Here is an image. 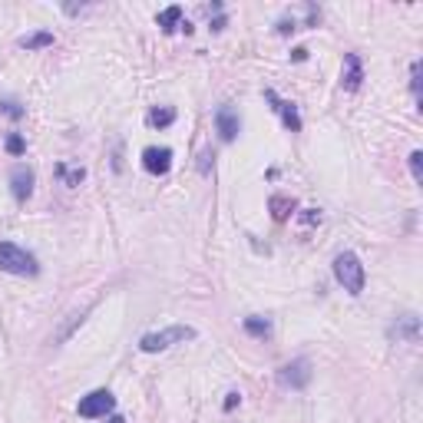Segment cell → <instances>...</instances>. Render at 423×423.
<instances>
[{"mask_svg":"<svg viewBox=\"0 0 423 423\" xmlns=\"http://www.w3.org/2000/svg\"><path fill=\"white\" fill-rule=\"evenodd\" d=\"M334 278L341 281V288L347 291V295H361L364 291V265H361V258H357L354 251H341L334 258Z\"/></svg>","mask_w":423,"mask_h":423,"instance_id":"cell-1","label":"cell"},{"mask_svg":"<svg viewBox=\"0 0 423 423\" xmlns=\"http://www.w3.org/2000/svg\"><path fill=\"white\" fill-rule=\"evenodd\" d=\"M195 337V327L189 324H172V327H163V331H153V334H145L139 341L145 354H159V351H169L172 344H185V341H192Z\"/></svg>","mask_w":423,"mask_h":423,"instance_id":"cell-2","label":"cell"},{"mask_svg":"<svg viewBox=\"0 0 423 423\" xmlns=\"http://www.w3.org/2000/svg\"><path fill=\"white\" fill-rule=\"evenodd\" d=\"M0 271H7V275H37L40 265L27 248H20L13 241H0Z\"/></svg>","mask_w":423,"mask_h":423,"instance_id":"cell-3","label":"cell"},{"mask_svg":"<svg viewBox=\"0 0 423 423\" xmlns=\"http://www.w3.org/2000/svg\"><path fill=\"white\" fill-rule=\"evenodd\" d=\"M278 380L285 387H291V390H304V387L311 384V361L308 357H298V361L285 364L278 370Z\"/></svg>","mask_w":423,"mask_h":423,"instance_id":"cell-4","label":"cell"},{"mask_svg":"<svg viewBox=\"0 0 423 423\" xmlns=\"http://www.w3.org/2000/svg\"><path fill=\"white\" fill-rule=\"evenodd\" d=\"M116 407V397L109 390H93L79 400V417H89V420H97V417H106L109 410Z\"/></svg>","mask_w":423,"mask_h":423,"instance_id":"cell-5","label":"cell"},{"mask_svg":"<svg viewBox=\"0 0 423 423\" xmlns=\"http://www.w3.org/2000/svg\"><path fill=\"white\" fill-rule=\"evenodd\" d=\"M265 99L271 103V109L281 116V123L288 126L291 133H301V116H298V106L288 103V99H281L275 89H265Z\"/></svg>","mask_w":423,"mask_h":423,"instance_id":"cell-6","label":"cell"},{"mask_svg":"<svg viewBox=\"0 0 423 423\" xmlns=\"http://www.w3.org/2000/svg\"><path fill=\"white\" fill-rule=\"evenodd\" d=\"M143 165H145V172L165 175L172 169V149L169 145H149L143 153Z\"/></svg>","mask_w":423,"mask_h":423,"instance_id":"cell-7","label":"cell"},{"mask_svg":"<svg viewBox=\"0 0 423 423\" xmlns=\"http://www.w3.org/2000/svg\"><path fill=\"white\" fill-rule=\"evenodd\" d=\"M10 192L17 202H27L30 195H33V172H30L27 165H13V172H10Z\"/></svg>","mask_w":423,"mask_h":423,"instance_id":"cell-8","label":"cell"},{"mask_svg":"<svg viewBox=\"0 0 423 423\" xmlns=\"http://www.w3.org/2000/svg\"><path fill=\"white\" fill-rule=\"evenodd\" d=\"M215 129H219V136L225 139V143H231V139L238 136V129H241L238 113H235L231 106H221L219 113H215Z\"/></svg>","mask_w":423,"mask_h":423,"instance_id":"cell-9","label":"cell"},{"mask_svg":"<svg viewBox=\"0 0 423 423\" xmlns=\"http://www.w3.org/2000/svg\"><path fill=\"white\" fill-rule=\"evenodd\" d=\"M341 83H344V89H351V93H357L361 83H364V67H361V57H357V53H347V57H344Z\"/></svg>","mask_w":423,"mask_h":423,"instance_id":"cell-10","label":"cell"},{"mask_svg":"<svg viewBox=\"0 0 423 423\" xmlns=\"http://www.w3.org/2000/svg\"><path fill=\"white\" fill-rule=\"evenodd\" d=\"M295 209H298V202L291 199V195L278 192V195H271L268 199V211H271V219L275 221H288L291 215H295Z\"/></svg>","mask_w":423,"mask_h":423,"instance_id":"cell-11","label":"cell"},{"mask_svg":"<svg viewBox=\"0 0 423 423\" xmlns=\"http://www.w3.org/2000/svg\"><path fill=\"white\" fill-rule=\"evenodd\" d=\"M179 20H182V7L179 4H172V7H165L159 17H155V23L165 30V33H172L175 27H179Z\"/></svg>","mask_w":423,"mask_h":423,"instance_id":"cell-12","label":"cell"},{"mask_svg":"<svg viewBox=\"0 0 423 423\" xmlns=\"http://www.w3.org/2000/svg\"><path fill=\"white\" fill-rule=\"evenodd\" d=\"M172 123H175V109H172V106H155L153 113H149V126H155V129L172 126Z\"/></svg>","mask_w":423,"mask_h":423,"instance_id":"cell-13","label":"cell"},{"mask_svg":"<svg viewBox=\"0 0 423 423\" xmlns=\"http://www.w3.org/2000/svg\"><path fill=\"white\" fill-rule=\"evenodd\" d=\"M50 43H53L50 30H40V33H30V37L20 40V47H27V50H40V47H50Z\"/></svg>","mask_w":423,"mask_h":423,"instance_id":"cell-14","label":"cell"},{"mask_svg":"<svg viewBox=\"0 0 423 423\" xmlns=\"http://www.w3.org/2000/svg\"><path fill=\"white\" fill-rule=\"evenodd\" d=\"M245 331H248L251 337H268L271 321H265V317H245Z\"/></svg>","mask_w":423,"mask_h":423,"instance_id":"cell-15","label":"cell"},{"mask_svg":"<svg viewBox=\"0 0 423 423\" xmlns=\"http://www.w3.org/2000/svg\"><path fill=\"white\" fill-rule=\"evenodd\" d=\"M394 334H397V337H407L410 344H417V317H414V314H407L404 321H400V324L394 327Z\"/></svg>","mask_w":423,"mask_h":423,"instance_id":"cell-16","label":"cell"},{"mask_svg":"<svg viewBox=\"0 0 423 423\" xmlns=\"http://www.w3.org/2000/svg\"><path fill=\"white\" fill-rule=\"evenodd\" d=\"M410 172H414V182L420 185L423 182V153H420V149L410 153Z\"/></svg>","mask_w":423,"mask_h":423,"instance_id":"cell-17","label":"cell"},{"mask_svg":"<svg viewBox=\"0 0 423 423\" xmlns=\"http://www.w3.org/2000/svg\"><path fill=\"white\" fill-rule=\"evenodd\" d=\"M7 153H10V155H23V153H27V143H23V136H10V139H7Z\"/></svg>","mask_w":423,"mask_h":423,"instance_id":"cell-18","label":"cell"},{"mask_svg":"<svg viewBox=\"0 0 423 423\" xmlns=\"http://www.w3.org/2000/svg\"><path fill=\"white\" fill-rule=\"evenodd\" d=\"M60 175H63L70 185H79V179H83V169H67V165H60Z\"/></svg>","mask_w":423,"mask_h":423,"instance_id":"cell-19","label":"cell"},{"mask_svg":"<svg viewBox=\"0 0 423 423\" xmlns=\"http://www.w3.org/2000/svg\"><path fill=\"white\" fill-rule=\"evenodd\" d=\"M410 87H414V97L420 99V60L410 67Z\"/></svg>","mask_w":423,"mask_h":423,"instance_id":"cell-20","label":"cell"},{"mask_svg":"<svg viewBox=\"0 0 423 423\" xmlns=\"http://www.w3.org/2000/svg\"><path fill=\"white\" fill-rule=\"evenodd\" d=\"M4 113H7L10 119H20V116H23V109H20L17 99H7V103H4Z\"/></svg>","mask_w":423,"mask_h":423,"instance_id":"cell-21","label":"cell"},{"mask_svg":"<svg viewBox=\"0 0 423 423\" xmlns=\"http://www.w3.org/2000/svg\"><path fill=\"white\" fill-rule=\"evenodd\" d=\"M301 221H304V225H317V221H321V211H317V209H304Z\"/></svg>","mask_w":423,"mask_h":423,"instance_id":"cell-22","label":"cell"},{"mask_svg":"<svg viewBox=\"0 0 423 423\" xmlns=\"http://www.w3.org/2000/svg\"><path fill=\"white\" fill-rule=\"evenodd\" d=\"M238 404H241V394H238V390H231V394L225 397V410H235Z\"/></svg>","mask_w":423,"mask_h":423,"instance_id":"cell-23","label":"cell"},{"mask_svg":"<svg viewBox=\"0 0 423 423\" xmlns=\"http://www.w3.org/2000/svg\"><path fill=\"white\" fill-rule=\"evenodd\" d=\"M106 423H126V420H123V417H119V414H116V417H109V420H106Z\"/></svg>","mask_w":423,"mask_h":423,"instance_id":"cell-24","label":"cell"}]
</instances>
